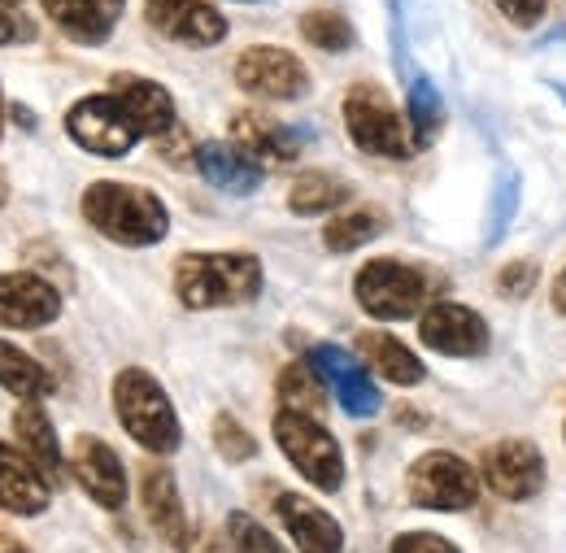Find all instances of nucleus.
Listing matches in <instances>:
<instances>
[{
	"mask_svg": "<svg viewBox=\"0 0 566 553\" xmlns=\"http://www.w3.org/2000/svg\"><path fill=\"white\" fill-rule=\"evenodd\" d=\"M0 388L22 397V401H40L53 393V375L22 348H13L9 341H0Z\"/></svg>",
	"mask_w": 566,
	"mask_h": 553,
	"instance_id": "obj_25",
	"label": "nucleus"
},
{
	"mask_svg": "<svg viewBox=\"0 0 566 553\" xmlns=\"http://www.w3.org/2000/svg\"><path fill=\"white\" fill-rule=\"evenodd\" d=\"M83 218L105 240L127 244V249L157 244L170 231V213H166L157 192L136 188V184H114V179H101L83 192Z\"/></svg>",
	"mask_w": 566,
	"mask_h": 553,
	"instance_id": "obj_1",
	"label": "nucleus"
},
{
	"mask_svg": "<svg viewBox=\"0 0 566 553\" xmlns=\"http://www.w3.org/2000/svg\"><path fill=\"white\" fill-rule=\"evenodd\" d=\"M192 161H197V170H201V179L218 188V192H231V197H249V192H258L262 188V166L258 161H249L235 144H201V148H192Z\"/></svg>",
	"mask_w": 566,
	"mask_h": 553,
	"instance_id": "obj_21",
	"label": "nucleus"
},
{
	"mask_svg": "<svg viewBox=\"0 0 566 553\" xmlns=\"http://www.w3.org/2000/svg\"><path fill=\"white\" fill-rule=\"evenodd\" d=\"M310 362L323 375V384H332L336 401L345 406L349 418H370L379 410V388L370 384V375L361 371V362H357L354 353H345V348L336 345H318L310 353Z\"/></svg>",
	"mask_w": 566,
	"mask_h": 553,
	"instance_id": "obj_16",
	"label": "nucleus"
},
{
	"mask_svg": "<svg viewBox=\"0 0 566 553\" xmlns=\"http://www.w3.org/2000/svg\"><path fill=\"white\" fill-rule=\"evenodd\" d=\"M148 22L188 49H210L227 35V18L206 0H148Z\"/></svg>",
	"mask_w": 566,
	"mask_h": 553,
	"instance_id": "obj_14",
	"label": "nucleus"
},
{
	"mask_svg": "<svg viewBox=\"0 0 566 553\" xmlns=\"http://www.w3.org/2000/svg\"><path fill=\"white\" fill-rule=\"evenodd\" d=\"M114 410H118V422L127 427V436L148 449V453H175L184 431H179V415L166 397V388L140 371V366H127L118 371L114 379Z\"/></svg>",
	"mask_w": 566,
	"mask_h": 553,
	"instance_id": "obj_3",
	"label": "nucleus"
},
{
	"mask_svg": "<svg viewBox=\"0 0 566 553\" xmlns=\"http://www.w3.org/2000/svg\"><path fill=\"white\" fill-rule=\"evenodd\" d=\"M71 471L78 488L101 505V510H123L127 505V471L123 458L101 440V436H78L71 449Z\"/></svg>",
	"mask_w": 566,
	"mask_h": 553,
	"instance_id": "obj_12",
	"label": "nucleus"
},
{
	"mask_svg": "<svg viewBox=\"0 0 566 553\" xmlns=\"http://www.w3.org/2000/svg\"><path fill=\"white\" fill-rule=\"evenodd\" d=\"M140 497H144V514L153 523V532L175 545V550H188V510H184V497H179V484L166 467H144L140 480Z\"/></svg>",
	"mask_w": 566,
	"mask_h": 553,
	"instance_id": "obj_20",
	"label": "nucleus"
},
{
	"mask_svg": "<svg viewBox=\"0 0 566 553\" xmlns=\"http://www.w3.org/2000/svg\"><path fill=\"white\" fill-rule=\"evenodd\" d=\"M388 231V218L379 213V209H345V213H336L327 227H323V244L332 249V253H354L361 244H370L375 236H384Z\"/></svg>",
	"mask_w": 566,
	"mask_h": 553,
	"instance_id": "obj_27",
	"label": "nucleus"
},
{
	"mask_svg": "<svg viewBox=\"0 0 566 553\" xmlns=\"http://www.w3.org/2000/svg\"><path fill=\"white\" fill-rule=\"evenodd\" d=\"M13 440H18V449L44 471V480L57 488L62 484V471H66V453H62V445H57V431H53V422L49 415L35 406V401H22L18 410H13Z\"/></svg>",
	"mask_w": 566,
	"mask_h": 553,
	"instance_id": "obj_23",
	"label": "nucleus"
},
{
	"mask_svg": "<svg viewBox=\"0 0 566 553\" xmlns=\"http://www.w3.org/2000/svg\"><path fill=\"white\" fill-rule=\"evenodd\" d=\"M66 132L78 148H87L96 157H127L140 139L118 96H83L66 114Z\"/></svg>",
	"mask_w": 566,
	"mask_h": 553,
	"instance_id": "obj_8",
	"label": "nucleus"
},
{
	"mask_svg": "<svg viewBox=\"0 0 566 553\" xmlns=\"http://www.w3.org/2000/svg\"><path fill=\"white\" fill-rule=\"evenodd\" d=\"M349 197H354V188H349L345 179H332V175H323V170H305V175L292 184L287 206H292V213H301V218H318V213H327V209H340Z\"/></svg>",
	"mask_w": 566,
	"mask_h": 553,
	"instance_id": "obj_26",
	"label": "nucleus"
},
{
	"mask_svg": "<svg viewBox=\"0 0 566 553\" xmlns=\"http://www.w3.org/2000/svg\"><path fill=\"white\" fill-rule=\"evenodd\" d=\"M49 497H53V484L44 480V471L22 449L0 440V510L31 519L49 510Z\"/></svg>",
	"mask_w": 566,
	"mask_h": 553,
	"instance_id": "obj_18",
	"label": "nucleus"
},
{
	"mask_svg": "<svg viewBox=\"0 0 566 553\" xmlns=\"http://www.w3.org/2000/svg\"><path fill=\"white\" fill-rule=\"evenodd\" d=\"M109 87L123 101V109H127V118L136 123L140 136L161 139L166 132H175V101H170V92L161 83L140 79V74H114Z\"/></svg>",
	"mask_w": 566,
	"mask_h": 553,
	"instance_id": "obj_19",
	"label": "nucleus"
},
{
	"mask_svg": "<svg viewBox=\"0 0 566 553\" xmlns=\"http://www.w3.org/2000/svg\"><path fill=\"white\" fill-rule=\"evenodd\" d=\"M484 480L505 501H527V497H536L545 488V458L523 436L496 440L493 449L484 453Z\"/></svg>",
	"mask_w": 566,
	"mask_h": 553,
	"instance_id": "obj_10",
	"label": "nucleus"
},
{
	"mask_svg": "<svg viewBox=\"0 0 566 553\" xmlns=\"http://www.w3.org/2000/svg\"><path fill=\"white\" fill-rule=\"evenodd\" d=\"M419 336H423V345H431L444 357H475L489 348V323L467 305L436 301L419 319Z\"/></svg>",
	"mask_w": 566,
	"mask_h": 553,
	"instance_id": "obj_13",
	"label": "nucleus"
},
{
	"mask_svg": "<svg viewBox=\"0 0 566 553\" xmlns=\"http://www.w3.org/2000/svg\"><path fill=\"white\" fill-rule=\"evenodd\" d=\"M440 92L427 83V79H415V87H410V139L423 148L436 139L440 132Z\"/></svg>",
	"mask_w": 566,
	"mask_h": 553,
	"instance_id": "obj_30",
	"label": "nucleus"
},
{
	"mask_svg": "<svg viewBox=\"0 0 566 553\" xmlns=\"http://www.w3.org/2000/svg\"><path fill=\"white\" fill-rule=\"evenodd\" d=\"M9 201V179H4V170H0V206Z\"/></svg>",
	"mask_w": 566,
	"mask_h": 553,
	"instance_id": "obj_39",
	"label": "nucleus"
},
{
	"mask_svg": "<svg viewBox=\"0 0 566 553\" xmlns=\"http://www.w3.org/2000/svg\"><path fill=\"white\" fill-rule=\"evenodd\" d=\"M357 348L366 353V362L379 371V379H388V384H397V388H415V384H423L427 366L410 353V348L401 345L397 336H388V332H366Z\"/></svg>",
	"mask_w": 566,
	"mask_h": 553,
	"instance_id": "obj_24",
	"label": "nucleus"
},
{
	"mask_svg": "<svg viewBox=\"0 0 566 553\" xmlns=\"http://www.w3.org/2000/svg\"><path fill=\"white\" fill-rule=\"evenodd\" d=\"M244 4H253V0H244Z\"/></svg>",
	"mask_w": 566,
	"mask_h": 553,
	"instance_id": "obj_41",
	"label": "nucleus"
},
{
	"mask_svg": "<svg viewBox=\"0 0 566 553\" xmlns=\"http://www.w3.org/2000/svg\"><path fill=\"white\" fill-rule=\"evenodd\" d=\"M406 492L419 510H471L480 497L475 471L458 458V453H423L410 471H406Z\"/></svg>",
	"mask_w": 566,
	"mask_h": 553,
	"instance_id": "obj_7",
	"label": "nucleus"
},
{
	"mask_svg": "<svg viewBox=\"0 0 566 553\" xmlns=\"http://www.w3.org/2000/svg\"><path fill=\"white\" fill-rule=\"evenodd\" d=\"M275 445L283 449V458L323 492H336L345 484V453L336 445V436L318 422L314 415L301 410H280L275 415Z\"/></svg>",
	"mask_w": 566,
	"mask_h": 553,
	"instance_id": "obj_5",
	"label": "nucleus"
},
{
	"mask_svg": "<svg viewBox=\"0 0 566 553\" xmlns=\"http://www.w3.org/2000/svg\"><path fill=\"white\" fill-rule=\"evenodd\" d=\"M0 132H4V101H0Z\"/></svg>",
	"mask_w": 566,
	"mask_h": 553,
	"instance_id": "obj_40",
	"label": "nucleus"
},
{
	"mask_svg": "<svg viewBox=\"0 0 566 553\" xmlns=\"http://www.w3.org/2000/svg\"><path fill=\"white\" fill-rule=\"evenodd\" d=\"M388 553H462V550H458L453 541L436 536V532H401Z\"/></svg>",
	"mask_w": 566,
	"mask_h": 553,
	"instance_id": "obj_34",
	"label": "nucleus"
},
{
	"mask_svg": "<svg viewBox=\"0 0 566 553\" xmlns=\"http://www.w3.org/2000/svg\"><path fill=\"white\" fill-rule=\"evenodd\" d=\"M235 83L249 92V96H262V101H296L310 92V74L305 66L287 53V49H271V44H258V49H244L240 62H235Z\"/></svg>",
	"mask_w": 566,
	"mask_h": 553,
	"instance_id": "obj_9",
	"label": "nucleus"
},
{
	"mask_svg": "<svg viewBox=\"0 0 566 553\" xmlns=\"http://www.w3.org/2000/svg\"><path fill=\"white\" fill-rule=\"evenodd\" d=\"M354 296L357 305L370 314V319H384V323H401V319H415L427 310V296H431V279L397 258H375L366 262L354 279Z\"/></svg>",
	"mask_w": 566,
	"mask_h": 553,
	"instance_id": "obj_4",
	"label": "nucleus"
},
{
	"mask_svg": "<svg viewBox=\"0 0 566 553\" xmlns=\"http://www.w3.org/2000/svg\"><path fill=\"white\" fill-rule=\"evenodd\" d=\"M35 40V22L18 9V0H0V44H27Z\"/></svg>",
	"mask_w": 566,
	"mask_h": 553,
	"instance_id": "obj_33",
	"label": "nucleus"
},
{
	"mask_svg": "<svg viewBox=\"0 0 566 553\" xmlns=\"http://www.w3.org/2000/svg\"><path fill=\"white\" fill-rule=\"evenodd\" d=\"M40 4L74 44H105L127 0H40Z\"/></svg>",
	"mask_w": 566,
	"mask_h": 553,
	"instance_id": "obj_22",
	"label": "nucleus"
},
{
	"mask_svg": "<svg viewBox=\"0 0 566 553\" xmlns=\"http://www.w3.org/2000/svg\"><path fill=\"white\" fill-rule=\"evenodd\" d=\"M345 127L361 153H375V157H406L415 144L410 132L397 114V105L375 87V83H357L345 96Z\"/></svg>",
	"mask_w": 566,
	"mask_h": 553,
	"instance_id": "obj_6",
	"label": "nucleus"
},
{
	"mask_svg": "<svg viewBox=\"0 0 566 553\" xmlns=\"http://www.w3.org/2000/svg\"><path fill=\"white\" fill-rule=\"evenodd\" d=\"M175 292L188 310L249 305L262 292V262L253 253H184L175 262Z\"/></svg>",
	"mask_w": 566,
	"mask_h": 553,
	"instance_id": "obj_2",
	"label": "nucleus"
},
{
	"mask_svg": "<svg viewBox=\"0 0 566 553\" xmlns=\"http://www.w3.org/2000/svg\"><path fill=\"white\" fill-rule=\"evenodd\" d=\"M227 536H231V550L235 553H287L258 519H249V514H240V510L227 519Z\"/></svg>",
	"mask_w": 566,
	"mask_h": 553,
	"instance_id": "obj_31",
	"label": "nucleus"
},
{
	"mask_svg": "<svg viewBox=\"0 0 566 553\" xmlns=\"http://www.w3.org/2000/svg\"><path fill=\"white\" fill-rule=\"evenodd\" d=\"M554 305H558V314H566V271L554 279Z\"/></svg>",
	"mask_w": 566,
	"mask_h": 553,
	"instance_id": "obj_37",
	"label": "nucleus"
},
{
	"mask_svg": "<svg viewBox=\"0 0 566 553\" xmlns=\"http://www.w3.org/2000/svg\"><path fill=\"white\" fill-rule=\"evenodd\" d=\"M496 9L514 22V27H536L545 18V0H496Z\"/></svg>",
	"mask_w": 566,
	"mask_h": 553,
	"instance_id": "obj_36",
	"label": "nucleus"
},
{
	"mask_svg": "<svg viewBox=\"0 0 566 553\" xmlns=\"http://www.w3.org/2000/svg\"><path fill=\"white\" fill-rule=\"evenodd\" d=\"M0 553H31V550H27L22 541H13L9 532H0Z\"/></svg>",
	"mask_w": 566,
	"mask_h": 553,
	"instance_id": "obj_38",
	"label": "nucleus"
},
{
	"mask_svg": "<svg viewBox=\"0 0 566 553\" xmlns=\"http://www.w3.org/2000/svg\"><path fill=\"white\" fill-rule=\"evenodd\" d=\"M275 519L283 523V532L292 536V545L301 553H345L340 523L323 505L301 497V492H280L275 497Z\"/></svg>",
	"mask_w": 566,
	"mask_h": 553,
	"instance_id": "obj_17",
	"label": "nucleus"
},
{
	"mask_svg": "<svg viewBox=\"0 0 566 553\" xmlns=\"http://www.w3.org/2000/svg\"><path fill=\"white\" fill-rule=\"evenodd\" d=\"M62 314V296L49 279L18 271V275H0V327L4 332H40L49 323H57Z\"/></svg>",
	"mask_w": 566,
	"mask_h": 553,
	"instance_id": "obj_11",
	"label": "nucleus"
},
{
	"mask_svg": "<svg viewBox=\"0 0 566 553\" xmlns=\"http://www.w3.org/2000/svg\"><path fill=\"white\" fill-rule=\"evenodd\" d=\"M231 139H235V148H240L249 161H258L262 170H283V166H292V161L301 157L296 132L275 123L271 114H258V109H240V114L231 118Z\"/></svg>",
	"mask_w": 566,
	"mask_h": 553,
	"instance_id": "obj_15",
	"label": "nucleus"
},
{
	"mask_svg": "<svg viewBox=\"0 0 566 553\" xmlns=\"http://www.w3.org/2000/svg\"><path fill=\"white\" fill-rule=\"evenodd\" d=\"M213 445H218V453H222L227 462H249V458L258 453V440L240 427V418H231V415L213 418Z\"/></svg>",
	"mask_w": 566,
	"mask_h": 553,
	"instance_id": "obj_32",
	"label": "nucleus"
},
{
	"mask_svg": "<svg viewBox=\"0 0 566 553\" xmlns=\"http://www.w3.org/2000/svg\"><path fill=\"white\" fill-rule=\"evenodd\" d=\"M496 288H501V296H514V301L527 296V292L536 288V267H532V262H510V267L501 271V283H496Z\"/></svg>",
	"mask_w": 566,
	"mask_h": 553,
	"instance_id": "obj_35",
	"label": "nucleus"
},
{
	"mask_svg": "<svg viewBox=\"0 0 566 553\" xmlns=\"http://www.w3.org/2000/svg\"><path fill=\"white\" fill-rule=\"evenodd\" d=\"M318 371H314V362L310 366H287L280 375V397H283V410H301V415H318L323 410V401H327V393L318 388Z\"/></svg>",
	"mask_w": 566,
	"mask_h": 553,
	"instance_id": "obj_29",
	"label": "nucleus"
},
{
	"mask_svg": "<svg viewBox=\"0 0 566 553\" xmlns=\"http://www.w3.org/2000/svg\"><path fill=\"white\" fill-rule=\"evenodd\" d=\"M301 35H305L314 49H327V53L354 49V27H349V18L336 13V9H310V13L301 18Z\"/></svg>",
	"mask_w": 566,
	"mask_h": 553,
	"instance_id": "obj_28",
	"label": "nucleus"
}]
</instances>
